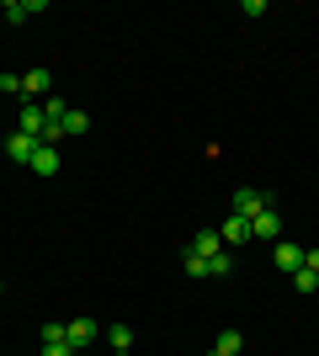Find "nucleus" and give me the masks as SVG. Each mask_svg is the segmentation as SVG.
Here are the masks:
<instances>
[{
    "label": "nucleus",
    "instance_id": "1",
    "mask_svg": "<svg viewBox=\"0 0 319 356\" xmlns=\"http://www.w3.org/2000/svg\"><path fill=\"white\" fill-rule=\"evenodd\" d=\"M96 335H101V325H96L91 314H75V319L64 325V341H69V351H85V346L96 341Z\"/></svg>",
    "mask_w": 319,
    "mask_h": 356
},
{
    "label": "nucleus",
    "instance_id": "2",
    "mask_svg": "<svg viewBox=\"0 0 319 356\" xmlns=\"http://www.w3.org/2000/svg\"><path fill=\"white\" fill-rule=\"evenodd\" d=\"M16 134H27V138H38V144H43V134H48L43 102H22V112H16Z\"/></svg>",
    "mask_w": 319,
    "mask_h": 356
},
{
    "label": "nucleus",
    "instance_id": "3",
    "mask_svg": "<svg viewBox=\"0 0 319 356\" xmlns=\"http://www.w3.org/2000/svg\"><path fill=\"white\" fill-rule=\"evenodd\" d=\"M266 208H277V202L266 192H256V186H240V192H234V213H240V218H261Z\"/></svg>",
    "mask_w": 319,
    "mask_h": 356
},
{
    "label": "nucleus",
    "instance_id": "4",
    "mask_svg": "<svg viewBox=\"0 0 319 356\" xmlns=\"http://www.w3.org/2000/svg\"><path fill=\"white\" fill-rule=\"evenodd\" d=\"M22 96H27V102H48V96H54V74L48 70H27L22 74Z\"/></svg>",
    "mask_w": 319,
    "mask_h": 356
},
{
    "label": "nucleus",
    "instance_id": "5",
    "mask_svg": "<svg viewBox=\"0 0 319 356\" xmlns=\"http://www.w3.org/2000/svg\"><path fill=\"white\" fill-rule=\"evenodd\" d=\"M282 234H288V229H282V213H277V208H266L261 218H250V239H272V245H277Z\"/></svg>",
    "mask_w": 319,
    "mask_h": 356
},
{
    "label": "nucleus",
    "instance_id": "6",
    "mask_svg": "<svg viewBox=\"0 0 319 356\" xmlns=\"http://www.w3.org/2000/svg\"><path fill=\"white\" fill-rule=\"evenodd\" d=\"M218 239H224L229 250H240L245 239H250V218H240V213H229V218L218 223Z\"/></svg>",
    "mask_w": 319,
    "mask_h": 356
},
{
    "label": "nucleus",
    "instance_id": "7",
    "mask_svg": "<svg viewBox=\"0 0 319 356\" xmlns=\"http://www.w3.org/2000/svg\"><path fill=\"white\" fill-rule=\"evenodd\" d=\"M272 261H277L282 271H298V266H304V245H293V239L282 234V239L272 245Z\"/></svg>",
    "mask_w": 319,
    "mask_h": 356
},
{
    "label": "nucleus",
    "instance_id": "8",
    "mask_svg": "<svg viewBox=\"0 0 319 356\" xmlns=\"http://www.w3.org/2000/svg\"><path fill=\"white\" fill-rule=\"evenodd\" d=\"M32 154H38V138H27V134H11V138H6V160L32 165Z\"/></svg>",
    "mask_w": 319,
    "mask_h": 356
},
{
    "label": "nucleus",
    "instance_id": "9",
    "mask_svg": "<svg viewBox=\"0 0 319 356\" xmlns=\"http://www.w3.org/2000/svg\"><path fill=\"white\" fill-rule=\"evenodd\" d=\"M59 149L54 144H38V154H32V176H59Z\"/></svg>",
    "mask_w": 319,
    "mask_h": 356
},
{
    "label": "nucleus",
    "instance_id": "10",
    "mask_svg": "<svg viewBox=\"0 0 319 356\" xmlns=\"http://www.w3.org/2000/svg\"><path fill=\"white\" fill-rule=\"evenodd\" d=\"M38 11H43V0H6V6H0L6 22H27V16H38Z\"/></svg>",
    "mask_w": 319,
    "mask_h": 356
},
{
    "label": "nucleus",
    "instance_id": "11",
    "mask_svg": "<svg viewBox=\"0 0 319 356\" xmlns=\"http://www.w3.org/2000/svg\"><path fill=\"white\" fill-rule=\"evenodd\" d=\"M59 128H64V138H85V134H91V118H85L80 106H69V112H64V122H59Z\"/></svg>",
    "mask_w": 319,
    "mask_h": 356
},
{
    "label": "nucleus",
    "instance_id": "12",
    "mask_svg": "<svg viewBox=\"0 0 319 356\" xmlns=\"http://www.w3.org/2000/svg\"><path fill=\"white\" fill-rule=\"evenodd\" d=\"M106 346H112V356H128L133 351V325H112L106 330Z\"/></svg>",
    "mask_w": 319,
    "mask_h": 356
},
{
    "label": "nucleus",
    "instance_id": "13",
    "mask_svg": "<svg viewBox=\"0 0 319 356\" xmlns=\"http://www.w3.org/2000/svg\"><path fill=\"white\" fill-rule=\"evenodd\" d=\"M186 250H197V255H218V250H224V239H218V229H202V234L192 239Z\"/></svg>",
    "mask_w": 319,
    "mask_h": 356
},
{
    "label": "nucleus",
    "instance_id": "14",
    "mask_svg": "<svg viewBox=\"0 0 319 356\" xmlns=\"http://www.w3.org/2000/svg\"><path fill=\"white\" fill-rule=\"evenodd\" d=\"M229 271H234V250H218V255H208V277H229Z\"/></svg>",
    "mask_w": 319,
    "mask_h": 356
},
{
    "label": "nucleus",
    "instance_id": "15",
    "mask_svg": "<svg viewBox=\"0 0 319 356\" xmlns=\"http://www.w3.org/2000/svg\"><path fill=\"white\" fill-rule=\"evenodd\" d=\"M181 271H186V277H197V282H202V277H208V255L186 250V255H181Z\"/></svg>",
    "mask_w": 319,
    "mask_h": 356
},
{
    "label": "nucleus",
    "instance_id": "16",
    "mask_svg": "<svg viewBox=\"0 0 319 356\" xmlns=\"http://www.w3.org/2000/svg\"><path fill=\"white\" fill-rule=\"evenodd\" d=\"M293 287H298V293H314V287H319V271L298 266V271H293Z\"/></svg>",
    "mask_w": 319,
    "mask_h": 356
},
{
    "label": "nucleus",
    "instance_id": "17",
    "mask_svg": "<svg viewBox=\"0 0 319 356\" xmlns=\"http://www.w3.org/2000/svg\"><path fill=\"white\" fill-rule=\"evenodd\" d=\"M43 356H75V351H69V341L59 335V341H43Z\"/></svg>",
    "mask_w": 319,
    "mask_h": 356
},
{
    "label": "nucleus",
    "instance_id": "18",
    "mask_svg": "<svg viewBox=\"0 0 319 356\" xmlns=\"http://www.w3.org/2000/svg\"><path fill=\"white\" fill-rule=\"evenodd\" d=\"M0 90H6V96H22V74H0Z\"/></svg>",
    "mask_w": 319,
    "mask_h": 356
},
{
    "label": "nucleus",
    "instance_id": "19",
    "mask_svg": "<svg viewBox=\"0 0 319 356\" xmlns=\"http://www.w3.org/2000/svg\"><path fill=\"white\" fill-rule=\"evenodd\" d=\"M304 266H309V271H319V250H304Z\"/></svg>",
    "mask_w": 319,
    "mask_h": 356
},
{
    "label": "nucleus",
    "instance_id": "20",
    "mask_svg": "<svg viewBox=\"0 0 319 356\" xmlns=\"http://www.w3.org/2000/svg\"><path fill=\"white\" fill-rule=\"evenodd\" d=\"M0 293H6V282H0Z\"/></svg>",
    "mask_w": 319,
    "mask_h": 356
}]
</instances>
